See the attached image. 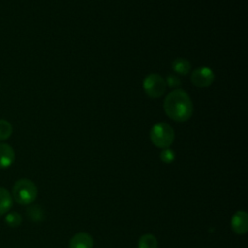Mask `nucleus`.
<instances>
[{"label":"nucleus","mask_w":248,"mask_h":248,"mask_svg":"<svg viewBox=\"0 0 248 248\" xmlns=\"http://www.w3.org/2000/svg\"><path fill=\"white\" fill-rule=\"evenodd\" d=\"M163 107L166 114L177 122L187 121L193 114L192 100L188 93L180 88L167 95Z\"/></svg>","instance_id":"obj_1"},{"label":"nucleus","mask_w":248,"mask_h":248,"mask_svg":"<svg viewBox=\"0 0 248 248\" xmlns=\"http://www.w3.org/2000/svg\"><path fill=\"white\" fill-rule=\"evenodd\" d=\"M37 195V186L28 178H20L13 186L12 197L21 205H28L32 203L36 200Z\"/></svg>","instance_id":"obj_2"},{"label":"nucleus","mask_w":248,"mask_h":248,"mask_svg":"<svg viewBox=\"0 0 248 248\" xmlns=\"http://www.w3.org/2000/svg\"><path fill=\"white\" fill-rule=\"evenodd\" d=\"M150 140L159 148H168L174 140V131L170 125L165 122H159L152 126L150 130Z\"/></svg>","instance_id":"obj_3"},{"label":"nucleus","mask_w":248,"mask_h":248,"mask_svg":"<svg viewBox=\"0 0 248 248\" xmlns=\"http://www.w3.org/2000/svg\"><path fill=\"white\" fill-rule=\"evenodd\" d=\"M145 94L150 98H160L166 91V81L159 74H149L145 77L143 83Z\"/></svg>","instance_id":"obj_4"},{"label":"nucleus","mask_w":248,"mask_h":248,"mask_svg":"<svg viewBox=\"0 0 248 248\" xmlns=\"http://www.w3.org/2000/svg\"><path fill=\"white\" fill-rule=\"evenodd\" d=\"M215 76L213 71L207 67H200L191 74V81L197 87H208L214 81Z\"/></svg>","instance_id":"obj_5"},{"label":"nucleus","mask_w":248,"mask_h":248,"mask_svg":"<svg viewBox=\"0 0 248 248\" xmlns=\"http://www.w3.org/2000/svg\"><path fill=\"white\" fill-rule=\"evenodd\" d=\"M232 231L236 234H245L248 231V214L244 210L236 211L230 221Z\"/></svg>","instance_id":"obj_6"},{"label":"nucleus","mask_w":248,"mask_h":248,"mask_svg":"<svg viewBox=\"0 0 248 248\" xmlns=\"http://www.w3.org/2000/svg\"><path fill=\"white\" fill-rule=\"evenodd\" d=\"M92 236L84 232H77L69 241V248H93Z\"/></svg>","instance_id":"obj_7"},{"label":"nucleus","mask_w":248,"mask_h":248,"mask_svg":"<svg viewBox=\"0 0 248 248\" xmlns=\"http://www.w3.org/2000/svg\"><path fill=\"white\" fill-rule=\"evenodd\" d=\"M16 155L14 148L4 142H0V169L9 168L15 161Z\"/></svg>","instance_id":"obj_8"},{"label":"nucleus","mask_w":248,"mask_h":248,"mask_svg":"<svg viewBox=\"0 0 248 248\" xmlns=\"http://www.w3.org/2000/svg\"><path fill=\"white\" fill-rule=\"evenodd\" d=\"M13 206V197L4 187H0V216L8 213Z\"/></svg>","instance_id":"obj_9"},{"label":"nucleus","mask_w":248,"mask_h":248,"mask_svg":"<svg viewBox=\"0 0 248 248\" xmlns=\"http://www.w3.org/2000/svg\"><path fill=\"white\" fill-rule=\"evenodd\" d=\"M171 66H172V70L176 74L182 75V76L189 74V72L191 70V63L189 62V60H187L186 58H183V57H178V58L174 59L172 61Z\"/></svg>","instance_id":"obj_10"},{"label":"nucleus","mask_w":248,"mask_h":248,"mask_svg":"<svg viewBox=\"0 0 248 248\" xmlns=\"http://www.w3.org/2000/svg\"><path fill=\"white\" fill-rule=\"evenodd\" d=\"M157 238L151 233H145L139 238L138 248H157Z\"/></svg>","instance_id":"obj_11"},{"label":"nucleus","mask_w":248,"mask_h":248,"mask_svg":"<svg viewBox=\"0 0 248 248\" xmlns=\"http://www.w3.org/2000/svg\"><path fill=\"white\" fill-rule=\"evenodd\" d=\"M22 222V216L16 211H11L5 216V223L11 228H16L20 226Z\"/></svg>","instance_id":"obj_12"},{"label":"nucleus","mask_w":248,"mask_h":248,"mask_svg":"<svg viewBox=\"0 0 248 248\" xmlns=\"http://www.w3.org/2000/svg\"><path fill=\"white\" fill-rule=\"evenodd\" d=\"M13 133L12 124L5 119H0V141L8 140Z\"/></svg>","instance_id":"obj_13"},{"label":"nucleus","mask_w":248,"mask_h":248,"mask_svg":"<svg viewBox=\"0 0 248 248\" xmlns=\"http://www.w3.org/2000/svg\"><path fill=\"white\" fill-rule=\"evenodd\" d=\"M26 214H27L28 218L34 222H39L44 217V212L39 205H33V206L29 207L26 211Z\"/></svg>","instance_id":"obj_14"},{"label":"nucleus","mask_w":248,"mask_h":248,"mask_svg":"<svg viewBox=\"0 0 248 248\" xmlns=\"http://www.w3.org/2000/svg\"><path fill=\"white\" fill-rule=\"evenodd\" d=\"M160 159L165 164H170L175 159V153L170 148H164L160 153Z\"/></svg>","instance_id":"obj_15"},{"label":"nucleus","mask_w":248,"mask_h":248,"mask_svg":"<svg viewBox=\"0 0 248 248\" xmlns=\"http://www.w3.org/2000/svg\"><path fill=\"white\" fill-rule=\"evenodd\" d=\"M165 81H166V85L171 88H178L181 85L180 78L175 75H168Z\"/></svg>","instance_id":"obj_16"}]
</instances>
